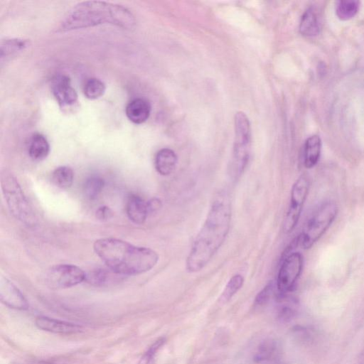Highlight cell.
<instances>
[{"label":"cell","mask_w":364,"mask_h":364,"mask_svg":"<svg viewBox=\"0 0 364 364\" xmlns=\"http://www.w3.org/2000/svg\"><path fill=\"white\" fill-rule=\"evenodd\" d=\"M231 217L230 197L225 191H220L215 196L188 255L186 267L188 272L200 271L213 257L229 233Z\"/></svg>","instance_id":"1"},{"label":"cell","mask_w":364,"mask_h":364,"mask_svg":"<svg viewBox=\"0 0 364 364\" xmlns=\"http://www.w3.org/2000/svg\"><path fill=\"white\" fill-rule=\"evenodd\" d=\"M96 255L115 274L136 275L153 269L159 261L156 252L116 238H101L93 245Z\"/></svg>","instance_id":"2"},{"label":"cell","mask_w":364,"mask_h":364,"mask_svg":"<svg viewBox=\"0 0 364 364\" xmlns=\"http://www.w3.org/2000/svg\"><path fill=\"white\" fill-rule=\"evenodd\" d=\"M105 23L129 29L134 27L135 19L132 13L121 5L87 1L78 3L68 11L59 30L67 31Z\"/></svg>","instance_id":"3"},{"label":"cell","mask_w":364,"mask_h":364,"mask_svg":"<svg viewBox=\"0 0 364 364\" xmlns=\"http://www.w3.org/2000/svg\"><path fill=\"white\" fill-rule=\"evenodd\" d=\"M338 211V205L333 200L326 201L317 208L296 238L303 249L311 248L323 236L334 222Z\"/></svg>","instance_id":"4"},{"label":"cell","mask_w":364,"mask_h":364,"mask_svg":"<svg viewBox=\"0 0 364 364\" xmlns=\"http://www.w3.org/2000/svg\"><path fill=\"white\" fill-rule=\"evenodd\" d=\"M251 152V127L247 116L243 112L235 115V139L230 161V172L235 178L245 171Z\"/></svg>","instance_id":"5"},{"label":"cell","mask_w":364,"mask_h":364,"mask_svg":"<svg viewBox=\"0 0 364 364\" xmlns=\"http://www.w3.org/2000/svg\"><path fill=\"white\" fill-rule=\"evenodd\" d=\"M1 186L11 214L26 225H34L35 215L16 178L9 173L2 174Z\"/></svg>","instance_id":"6"},{"label":"cell","mask_w":364,"mask_h":364,"mask_svg":"<svg viewBox=\"0 0 364 364\" xmlns=\"http://www.w3.org/2000/svg\"><path fill=\"white\" fill-rule=\"evenodd\" d=\"M310 188V179L306 174H302L292 185L289 205L283 222V231L290 233L296 228L306 200Z\"/></svg>","instance_id":"7"},{"label":"cell","mask_w":364,"mask_h":364,"mask_svg":"<svg viewBox=\"0 0 364 364\" xmlns=\"http://www.w3.org/2000/svg\"><path fill=\"white\" fill-rule=\"evenodd\" d=\"M303 265L304 257L299 252H290L283 259L276 281V287L281 296L293 290Z\"/></svg>","instance_id":"8"},{"label":"cell","mask_w":364,"mask_h":364,"mask_svg":"<svg viewBox=\"0 0 364 364\" xmlns=\"http://www.w3.org/2000/svg\"><path fill=\"white\" fill-rule=\"evenodd\" d=\"M86 273L77 266L60 264L50 267L46 274L48 284L55 288H70L85 281Z\"/></svg>","instance_id":"9"},{"label":"cell","mask_w":364,"mask_h":364,"mask_svg":"<svg viewBox=\"0 0 364 364\" xmlns=\"http://www.w3.org/2000/svg\"><path fill=\"white\" fill-rule=\"evenodd\" d=\"M50 88L60 107L66 108L77 102V94L68 76L63 74L54 76L51 80Z\"/></svg>","instance_id":"10"},{"label":"cell","mask_w":364,"mask_h":364,"mask_svg":"<svg viewBox=\"0 0 364 364\" xmlns=\"http://www.w3.org/2000/svg\"><path fill=\"white\" fill-rule=\"evenodd\" d=\"M0 299L9 308L26 310L28 304L21 291L6 277L0 278Z\"/></svg>","instance_id":"11"},{"label":"cell","mask_w":364,"mask_h":364,"mask_svg":"<svg viewBox=\"0 0 364 364\" xmlns=\"http://www.w3.org/2000/svg\"><path fill=\"white\" fill-rule=\"evenodd\" d=\"M36 326L43 330L58 334H73L82 331V326L70 322L55 319L47 316H38L35 321Z\"/></svg>","instance_id":"12"},{"label":"cell","mask_w":364,"mask_h":364,"mask_svg":"<svg viewBox=\"0 0 364 364\" xmlns=\"http://www.w3.org/2000/svg\"><path fill=\"white\" fill-rule=\"evenodd\" d=\"M151 109V105L146 99L137 97L129 102L125 108V112L132 122L140 124L148 119Z\"/></svg>","instance_id":"13"},{"label":"cell","mask_w":364,"mask_h":364,"mask_svg":"<svg viewBox=\"0 0 364 364\" xmlns=\"http://www.w3.org/2000/svg\"><path fill=\"white\" fill-rule=\"evenodd\" d=\"M126 213L134 223L141 225L144 223L149 215L146 202L139 196L131 194L127 200Z\"/></svg>","instance_id":"14"},{"label":"cell","mask_w":364,"mask_h":364,"mask_svg":"<svg viewBox=\"0 0 364 364\" xmlns=\"http://www.w3.org/2000/svg\"><path fill=\"white\" fill-rule=\"evenodd\" d=\"M177 162V155L168 148H164L158 151L154 158L155 168L161 176L171 174L176 168Z\"/></svg>","instance_id":"15"},{"label":"cell","mask_w":364,"mask_h":364,"mask_svg":"<svg viewBox=\"0 0 364 364\" xmlns=\"http://www.w3.org/2000/svg\"><path fill=\"white\" fill-rule=\"evenodd\" d=\"M321 151V140L319 136L312 135L305 141L303 152V163L306 168H314L318 162Z\"/></svg>","instance_id":"16"},{"label":"cell","mask_w":364,"mask_h":364,"mask_svg":"<svg viewBox=\"0 0 364 364\" xmlns=\"http://www.w3.org/2000/svg\"><path fill=\"white\" fill-rule=\"evenodd\" d=\"M28 152L33 160L46 159L50 152V144L46 137L39 133L33 134L28 141Z\"/></svg>","instance_id":"17"},{"label":"cell","mask_w":364,"mask_h":364,"mask_svg":"<svg viewBox=\"0 0 364 364\" xmlns=\"http://www.w3.org/2000/svg\"><path fill=\"white\" fill-rule=\"evenodd\" d=\"M277 358H280L279 346L273 339H267L262 341L254 355L255 361L259 363H264Z\"/></svg>","instance_id":"18"},{"label":"cell","mask_w":364,"mask_h":364,"mask_svg":"<svg viewBox=\"0 0 364 364\" xmlns=\"http://www.w3.org/2000/svg\"><path fill=\"white\" fill-rule=\"evenodd\" d=\"M320 30L317 14L313 8L306 10L301 16L299 31L307 37H313L318 34Z\"/></svg>","instance_id":"19"},{"label":"cell","mask_w":364,"mask_h":364,"mask_svg":"<svg viewBox=\"0 0 364 364\" xmlns=\"http://www.w3.org/2000/svg\"><path fill=\"white\" fill-rule=\"evenodd\" d=\"M29 46V41L23 38H6L1 42V60L7 58Z\"/></svg>","instance_id":"20"},{"label":"cell","mask_w":364,"mask_h":364,"mask_svg":"<svg viewBox=\"0 0 364 364\" xmlns=\"http://www.w3.org/2000/svg\"><path fill=\"white\" fill-rule=\"evenodd\" d=\"M51 178L56 186L61 188H68L73 184L74 173L70 167L61 166L53 171Z\"/></svg>","instance_id":"21"},{"label":"cell","mask_w":364,"mask_h":364,"mask_svg":"<svg viewBox=\"0 0 364 364\" xmlns=\"http://www.w3.org/2000/svg\"><path fill=\"white\" fill-rule=\"evenodd\" d=\"M360 2L355 0H340L336 6V14L342 21L353 18L358 13Z\"/></svg>","instance_id":"22"},{"label":"cell","mask_w":364,"mask_h":364,"mask_svg":"<svg viewBox=\"0 0 364 364\" xmlns=\"http://www.w3.org/2000/svg\"><path fill=\"white\" fill-rule=\"evenodd\" d=\"M106 90L105 83L96 77L88 78L83 86L85 96L90 100H96L102 97Z\"/></svg>","instance_id":"23"},{"label":"cell","mask_w":364,"mask_h":364,"mask_svg":"<svg viewBox=\"0 0 364 364\" xmlns=\"http://www.w3.org/2000/svg\"><path fill=\"white\" fill-rule=\"evenodd\" d=\"M105 186V181L99 176H91L88 177L84 184V193L90 200L96 199L102 192Z\"/></svg>","instance_id":"24"},{"label":"cell","mask_w":364,"mask_h":364,"mask_svg":"<svg viewBox=\"0 0 364 364\" xmlns=\"http://www.w3.org/2000/svg\"><path fill=\"white\" fill-rule=\"evenodd\" d=\"M243 283L244 278L241 274H237L232 276L227 283L220 299L223 301L230 300L242 287Z\"/></svg>","instance_id":"25"},{"label":"cell","mask_w":364,"mask_h":364,"mask_svg":"<svg viewBox=\"0 0 364 364\" xmlns=\"http://www.w3.org/2000/svg\"><path fill=\"white\" fill-rule=\"evenodd\" d=\"M274 285L269 282L257 295L255 306L259 307L265 305L270 300L274 293Z\"/></svg>","instance_id":"26"},{"label":"cell","mask_w":364,"mask_h":364,"mask_svg":"<svg viewBox=\"0 0 364 364\" xmlns=\"http://www.w3.org/2000/svg\"><path fill=\"white\" fill-rule=\"evenodd\" d=\"M108 277L107 272L103 269H97L88 274H86L85 281L91 284L99 286L104 284L107 282Z\"/></svg>","instance_id":"27"},{"label":"cell","mask_w":364,"mask_h":364,"mask_svg":"<svg viewBox=\"0 0 364 364\" xmlns=\"http://www.w3.org/2000/svg\"><path fill=\"white\" fill-rule=\"evenodd\" d=\"M165 343L164 338H160L157 339L147 350L142 358V362L144 364H149V362L153 359L156 352Z\"/></svg>","instance_id":"28"},{"label":"cell","mask_w":364,"mask_h":364,"mask_svg":"<svg viewBox=\"0 0 364 364\" xmlns=\"http://www.w3.org/2000/svg\"><path fill=\"white\" fill-rule=\"evenodd\" d=\"M112 210L107 206H100L96 210V217L100 220H107L111 218Z\"/></svg>","instance_id":"29"},{"label":"cell","mask_w":364,"mask_h":364,"mask_svg":"<svg viewBox=\"0 0 364 364\" xmlns=\"http://www.w3.org/2000/svg\"><path fill=\"white\" fill-rule=\"evenodd\" d=\"M162 205L161 201L157 198H153L146 201L148 213H152L161 208Z\"/></svg>","instance_id":"30"},{"label":"cell","mask_w":364,"mask_h":364,"mask_svg":"<svg viewBox=\"0 0 364 364\" xmlns=\"http://www.w3.org/2000/svg\"><path fill=\"white\" fill-rule=\"evenodd\" d=\"M262 364H285L282 360H281L280 358H277L267 362H265Z\"/></svg>","instance_id":"31"},{"label":"cell","mask_w":364,"mask_h":364,"mask_svg":"<svg viewBox=\"0 0 364 364\" xmlns=\"http://www.w3.org/2000/svg\"><path fill=\"white\" fill-rule=\"evenodd\" d=\"M361 359L363 360H364V350H363V352L362 353V358H361Z\"/></svg>","instance_id":"32"}]
</instances>
